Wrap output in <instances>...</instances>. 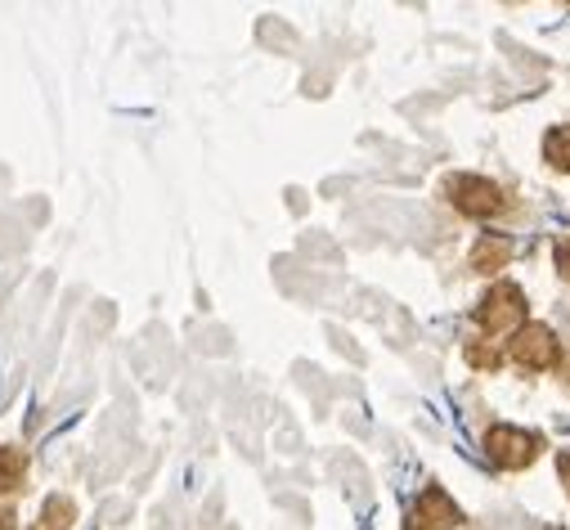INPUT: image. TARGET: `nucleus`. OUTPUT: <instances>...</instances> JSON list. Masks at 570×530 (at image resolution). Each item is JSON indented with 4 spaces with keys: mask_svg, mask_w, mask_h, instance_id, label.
Returning <instances> with one entry per match:
<instances>
[{
    "mask_svg": "<svg viewBox=\"0 0 570 530\" xmlns=\"http://www.w3.org/2000/svg\"><path fill=\"white\" fill-rule=\"evenodd\" d=\"M485 454H490L499 468L517 472V468L534 463L539 441H534L530 432H521V428H490V436H485Z\"/></svg>",
    "mask_w": 570,
    "mask_h": 530,
    "instance_id": "obj_3",
    "label": "nucleus"
},
{
    "mask_svg": "<svg viewBox=\"0 0 570 530\" xmlns=\"http://www.w3.org/2000/svg\"><path fill=\"white\" fill-rule=\"evenodd\" d=\"M450 203L463 212V216H499L503 212V189L494 180H481V176H450Z\"/></svg>",
    "mask_w": 570,
    "mask_h": 530,
    "instance_id": "obj_2",
    "label": "nucleus"
},
{
    "mask_svg": "<svg viewBox=\"0 0 570 530\" xmlns=\"http://www.w3.org/2000/svg\"><path fill=\"white\" fill-rule=\"evenodd\" d=\"M543 158L561 171H570V126H552L543 136Z\"/></svg>",
    "mask_w": 570,
    "mask_h": 530,
    "instance_id": "obj_7",
    "label": "nucleus"
},
{
    "mask_svg": "<svg viewBox=\"0 0 570 530\" xmlns=\"http://www.w3.org/2000/svg\"><path fill=\"white\" fill-rule=\"evenodd\" d=\"M68 526H72V503L55 494V499L46 503V517H41V526H37V530H68Z\"/></svg>",
    "mask_w": 570,
    "mask_h": 530,
    "instance_id": "obj_9",
    "label": "nucleus"
},
{
    "mask_svg": "<svg viewBox=\"0 0 570 530\" xmlns=\"http://www.w3.org/2000/svg\"><path fill=\"white\" fill-rule=\"evenodd\" d=\"M557 271H561V279H570V238L557 243Z\"/></svg>",
    "mask_w": 570,
    "mask_h": 530,
    "instance_id": "obj_11",
    "label": "nucleus"
},
{
    "mask_svg": "<svg viewBox=\"0 0 570 530\" xmlns=\"http://www.w3.org/2000/svg\"><path fill=\"white\" fill-rule=\"evenodd\" d=\"M426 530H454L459 526V508H454V499L445 494V490H426L422 499H417V512H413Z\"/></svg>",
    "mask_w": 570,
    "mask_h": 530,
    "instance_id": "obj_5",
    "label": "nucleus"
},
{
    "mask_svg": "<svg viewBox=\"0 0 570 530\" xmlns=\"http://www.w3.org/2000/svg\"><path fill=\"white\" fill-rule=\"evenodd\" d=\"M23 472H28V459L19 454V450H0V494H10L19 481H23Z\"/></svg>",
    "mask_w": 570,
    "mask_h": 530,
    "instance_id": "obj_8",
    "label": "nucleus"
},
{
    "mask_svg": "<svg viewBox=\"0 0 570 530\" xmlns=\"http://www.w3.org/2000/svg\"><path fill=\"white\" fill-rule=\"evenodd\" d=\"M557 337L543 328V324H525V328H517V337H512V360L517 364H525V369H552L557 364Z\"/></svg>",
    "mask_w": 570,
    "mask_h": 530,
    "instance_id": "obj_4",
    "label": "nucleus"
},
{
    "mask_svg": "<svg viewBox=\"0 0 570 530\" xmlns=\"http://www.w3.org/2000/svg\"><path fill=\"white\" fill-rule=\"evenodd\" d=\"M468 360H472L476 369H499V360H503V355H499L494 346H468Z\"/></svg>",
    "mask_w": 570,
    "mask_h": 530,
    "instance_id": "obj_10",
    "label": "nucleus"
},
{
    "mask_svg": "<svg viewBox=\"0 0 570 530\" xmlns=\"http://www.w3.org/2000/svg\"><path fill=\"white\" fill-rule=\"evenodd\" d=\"M0 530H14V512H0Z\"/></svg>",
    "mask_w": 570,
    "mask_h": 530,
    "instance_id": "obj_13",
    "label": "nucleus"
},
{
    "mask_svg": "<svg viewBox=\"0 0 570 530\" xmlns=\"http://www.w3.org/2000/svg\"><path fill=\"white\" fill-rule=\"evenodd\" d=\"M508 256H512V238H503V234H485V238L476 243V252H472V265H476L481 275H490V271H503Z\"/></svg>",
    "mask_w": 570,
    "mask_h": 530,
    "instance_id": "obj_6",
    "label": "nucleus"
},
{
    "mask_svg": "<svg viewBox=\"0 0 570 530\" xmlns=\"http://www.w3.org/2000/svg\"><path fill=\"white\" fill-rule=\"evenodd\" d=\"M476 324L485 333H517V328H525V297H521V288H512V284L490 288L481 297V306H476Z\"/></svg>",
    "mask_w": 570,
    "mask_h": 530,
    "instance_id": "obj_1",
    "label": "nucleus"
},
{
    "mask_svg": "<svg viewBox=\"0 0 570 530\" xmlns=\"http://www.w3.org/2000/svg\"><path fill=\"white\" fill-rule=\"evenodd\" d=\"M557 477H561V485L570 490V454H561V459H557Z\"/></svg>",
    "mask_w": 570,
    "mask_h": 530,
    "instance_id": "obj_12",
    "label": "nucleus"
}]
</instances>
